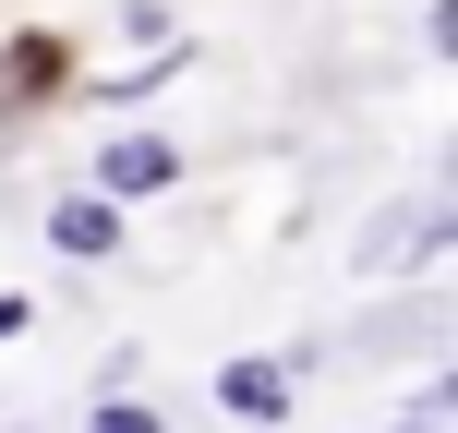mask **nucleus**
<instances>
[{"mask_svg":"<svg viewBox=\"0 0 458 433\" xmlns=\"http://www.w3.org/2000/svg\"><path fill=\"white\" fill-rule=\"evenodd\" d=\"M182 181H193V145L169 133V121H121L85 157V193H109V205H157V193H182Z\"/></svg>","mask_w":458,"mask_h":433,"instance_id":"obj_3","label":"nucleus"},{"mask_svg":"<svg viewBox=\"0 0 458 433\" xmlns=\"http://www.w3.org/2000/svg\"><path fill=\"white\" fill-rule=\"evenodd\" d=\"M85 433H169V410H157V397H133V386H121V397H97V410H85Z\"/></svg>","mask_w":458,"mask_h":433,"instance_id":"obj_6","label":"nucleus"},{"mask_svg":"<svg viewBox=\"0 0 458 433\" xmlns=\"http://www.w3.org/2000/svg\"><path fill=\"white\" fill-rule=\"evenodd\" d=\"M72 85H85L72 24H13L0 37V133H37L48 109H72Z\"/></svg>","mask_w":458,"mask_h":433,"instance_id":"obj_2","label":"nucleus"},{"mask_svg":"<svg viewBox=\"0 0 458 433\" xmlns=\"http://www.w3.org/2000/svg\"><path fill=\"white\" fill-rule=\"evenodd\" d=\"M121 37H133V48H169L182 24H169V0H121Z\"/></svg>","mask_w":458,"mask_h":433,"instance_id":"obj_7","label":"nucleus"},{"mask_svg":"<svg viewBox=\"0 0 458 433\" xmlns=\"http://www.w3.org/2000/svg\"><path fill=\"white\" fill-rule=\"evenodd\" d=\"M422 48H435V61H458V0H422Z\"/></svg>","mask_w":458,"mask_h":433,"instance_id":"obj_8","label":"nucleus"},{"mask_svg":"<svg viewBox=\"0 0 458 433\" xmlns=\"http://www.w3.org/2000/svg\"><path fill=\"white\" fill-rule=\"evenodd\" d=\"M301 373H314V349H242V362H217V410L242 433H277L301 410Z\"/></svg>","mask_w":458,"mask_h":433,"instance_id":"obj_5","label":"nucleus"},{"mask_svg":"<svg viewBox=\"0 0 458 433\" xmlns=\"http://www.w3.org/2000/svg\"><path fill=\"white\" fill-rule=\"evenodd\" d=\"M446 253H458V205L435 181L398 193V205H374L362 229H350V277H362V289H435Z\"/></svg>","mask_w":458,"mask_h":433,"instance_id":"obj_1","label":"nucleus"},{"mask_svg":"<svg viewBox=\"0 0 458 433\" xmlns=\"http://www.w3.org/2000/svg\"><path fill=\"white\" fill-rule=\"evenodd\" d=\"M37 241L61 253V265H121V253H133V205H109V193L61 181V193L37 205Z\"/></svg>","mask_w":458,"mask_h":433,"instance_id":"obj_4","label":"nucleus"},{"mask_svg":"<svg viewBox=\"0 0 458 433\" xmlns=\"http://www.w3.org/2000/svg\"><path fill=\"white\" fill-rule=\"evenodd\" d=\"M374 433H446V421H411V410H398V421H374Z\"/></svg>","mask_w":458,"mask_h":433,"instance_id":"obj_10","label":"nucleus"},{"mask_svg":"<svg viewBox=\"0 0 458 433\" xmlns=\"http://www.w3.org/2000/svg\"><path fill=\"white\" fill-rule=\"evenodd\" d=\"M0 433H24V421H0Z\"/></svg>","mask_w":458,"mask_h":433,"instance_id":"obj_11","label":"nucleus"},{"mask_svg":"<svg viewBox=\"0 0 458 433\" xmlns=\"http://www.w3.org/2000/svg\"><path fill=\"white\" fill-rule=\"evenodd\" d=\"M24 325H37V301H24V289H0V349H13Z\"/></svg>","mask_w":458,"mask_h":433,"instance_id":"obj_9","label":"nucleus"}]
</instances>
